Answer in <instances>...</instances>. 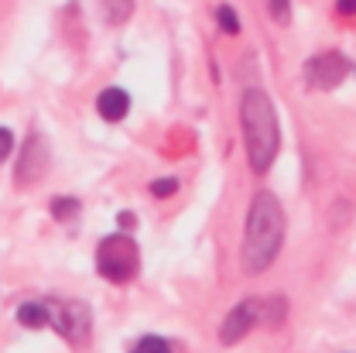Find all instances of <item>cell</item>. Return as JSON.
<instances>
[{"instance_id": "obj_1", "label": "cell", "mask_w": 356, "mask_h": 353, "mask_svg": "<svg viewBox=\"0 0 356 353\" xmlns=\"http://www.w3.org/2000/svg\"><path fill=\"white\" fill-rule=\"evenodd\" d=\"M284 244V213L281 203L270 192H257L250 203V217H247V233H243V271L247 274H261L274 265V258L281 254Z\"/></svg>"}, {"instance_id": "obj_2", "label": "cell", "mask_w": 356, "mask_h": 353, "mask_svg": "<svg viewBox=\"0 0 356 353\" xmlns=\"http://www.w3.org/2000/svg\"><path fill=\"white\" fill-rule=\"evenodd\" d=\"M240 124H243V141H247V155H250V168L257 175H264L270 162L277 158L281 148V131H277V113L270 96L261 89H247L243 103H240Z\"/></svg>"}, {"instance_id": "obj_3", "label": "cell", "mask_w": 356, "mask_h": 353, "mask_svg": "<svg viewBox=\"0 0 356 353\" xmlns=\"http://www.w3.org/2000/svg\"><path fill=\"white\" fill-rule=\"evenodd\" d=\"M137 265H140V254H137V244H134L127 233H110L99 240L96 247V267L106 281L113 285H124L137 274Z\"/></svg>"}, {"instance_id": "obj_4", "label": "cell", "mask_w": 356, "mask_h": 353, "mask_svg": "<svg viewBox=\"0 0 356 353\" xmlns=\"http://www.w3.org/2000/svg\"><path fill=\"white\" fill-rule=\"evenodd\" d=\"M346 76H350V62L339 52H322L305 65V83L312 89H336Z\"/></svg>"}, {"instance_id": "obj_5", "label": "cell", "mask_w": 356, "mask_h": 353, "mask_svg": "<svg viewBox=\"0 0 356 353\" xmlns=\"http://www.w3.org/2000/svg\"><path fill=\"white\" fill-rule=\"evenodd\" d=\"M55 329H58L76 350H83L89 340V329H92V315H89V309L83 302H65V306L58 309Z\"/></svg>"}, {"instance_id": "obj_6", "label": "cell", "mask_w": 356, "mask_h": 353, "mask_svg": "<svg viewBox=\"0 0 356 353\" xmlns=\"http://www.w3.org/2000/svg\"><path fill=\"white\" fill-rule=\"evenodd\" d=\"M261 312H264V302H257V299H247V302H240L236 309L226 315V322H222L220 343H226V347L240 343V340H243V336H247V333L257 326Z\"/></svg>"}, {"instance_id": "obj_7", "label": "cell", "mask_w": 356, "mask_h": 353, "mask_svg": "<svg viewBox=\"0 0 356 353\" xmlns=\"http://www.w3.org/2000/svg\"><path fill=\"white\" fill-rule=\"evenodd\" d=\"M44 172H48V141H44L42 134H31L28 144H24V151H21V158H17V182L21 185H31Z\"/></svg>"}, {"instance_id": "obj_8", "label": "cell", "mask_w": 356, "mask_h": 353, "mask_svg": "<svg viewBox=\"0 0 356 353\" xmlns=\"http://www.w3.org/2000/svg\"><path fill=\"white\" fill-rule=\"evenodd\" d=\"M96 110H99V117H103V120L117 124V120H124V117H127V110H131V96H127L124 89L110 86V89H103V93L96 96Z\"/></svg>"}, {"instance_id": "obj_9", "label": "cell", "mask_w": 356, "mask_h": 353, "mask_svg": "<svg viewBox=\"0 0 356 353\" xmlns=\"http://www.w3.org/2000/svg\"><path fill=\"white\" fill-rule=\"evenodd\" d=\"M17 322L28 326V329H42V326H48V306H42V302H24L17 309Z\"/></svg>"}, {"instance_id": "obj_10", "label": "cell", "mask_w": 356, "mask_h": 353, "mask_svg": "<svg viewBox=\"0 0 356 353\" xmlns=\"http://www.w3.org/2000/svg\"><path fill=\"white\" fill-rule=\"evenodd\" d=\"M131 353H172V343L161 340V336H144V340L134 343Z\"/></svg>"}, {"instance_id": "obj_11", "label": "cell", "mask_w": 356, "mask_h": 353, "mask_svg": "<svg viewBox=\"0 0 356 353\" xmlns=\"http://www.w3.org/2000/svg\"><path fill=\"white\" fill-rule=\"evenodd\" d=\"M216 17H220V28L226 31V35H236V31H240V21H236L233 7H226V3H222L220 10H216Z\"/></svg>"}, {"instance_id": "obj_12", "label": "cell", "mask_w": 356, "mask_h": 353, "mask_svg": "<svg viewBox=\"0 0 356 353\" xmlns=\"http://www.w3.org/2000/svg\"><path fill=\"white\" fill-rule=\"evenodd\" d=\"M76 210H79V203L76 199H55L51 203V213H55V220H65V217H76Z\"/></svg>"}, {"instance_id": "obj_13", "label": "cell", "mask_w": 356, "mask_h": 353, "mask_svg": "<svg viewBox=\"0 0 356 353\" xmlns=\"http://www.w3.org/2000/svg\"><path fill=\"white\" fill-rule=\"evenodd\" d=\"M110 3V10H106V17L117 24V21H124L127 14H131V0H106Z\"/></svg>"}, {"instance_id": "obj_14", "label": "cell", "mask_w": 356, "mask_h": 353, "mask_svg": "<svg viewBox=\"0 0 356 353\" xmlns=\"http://www.w3.org/2000/svg\"><path fill=\"white\" fill-rule=\"evenodd\" d=\"M270 14H274V21H277V24H288V17H291L288 0H270Z\"/></svg>"}, {"instance_id": "obj_15", "label": "cell", "mask_w": 356, "mask_h": 353, "mask_svg": "<svg viewBox=\"0 0 356 353\" xmlns=\"http://www.w3.org/2000/svg\"><path fill=\"white\" fill-rule=\"evenodd\" d=\"M175 189H178V182H175V178H158V182L151 185V192H154L158 199H165V196H172Z\"/></svg>"}, {"instance_id": "obj_16", "label": "cell", "mask_w": 356, "mask_h": 353, "mask_svg": "<svg viewBox=\"0 0 356 353\" xmlns=\"http://www.w3.org/2000/svg\"><path fill=\"white\" fill-rule=\"evenodd\" d=\"M10 148H14V137H10L7 127H0V165L10 158Z\"/></svg>"}, {"instance_id": "obj_17", "label": "cell", "mask_w": 356, "mask_h": 353, "mask_svg": "<svg viewBox=\"0 0 356 353\" xmlns=\"http://www.w3.org/2000/svg\"><path fill=\"white\" fill-rule=\"evenodd\" d=\"M339 14H356V0H339Z\"/></svg>"}]
</instances>
